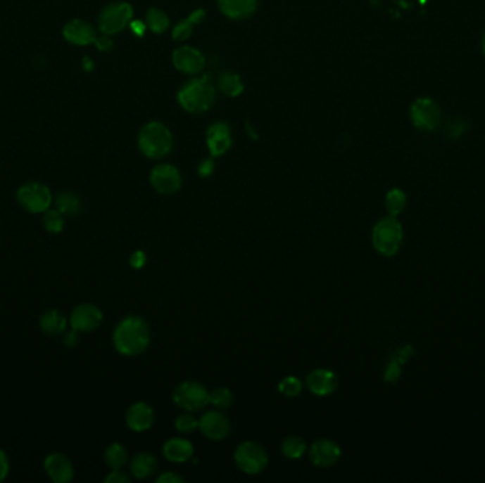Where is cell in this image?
Here are the masks:
<instances>
[{
	"label": "cell",
	"instance_id": "cell-1",
	"mask_svg": "<svg viewBox=\"0 0 485 483\" xmlns=\"http://www.w3.org/2000/svg\"><path fill=\"white\" fill-rule=\"evenodd\" d=\"M113 343L118 353L124 356H138L149 347V325L141 316L130 315L114 329Z\"/></svg>",
	"mask_w": 485,
	"mask_h": 483
},
{
	"label": "cell",
	"instance_id": "cell-2",
	"mask_svg": "<svg viewBox=\"0 0 485 483\" xmlns=\"http://www.w3.org/2000/svg\"><path fill=\"white\" fill-rule=\"evenodd\" d=\"M216 98V91L208 78L191 79L183 85L177 94L180 107L190 114H202L208 111Z\"/></svg>",
	"mask_w": 485,
	"mask_h": 483
},
{
	"label": "cell",
	"instance_id": "cell-3",
	"mask_svg": "<svg viewBox=\"0 0 485 483\" xmlns=\"http://www.w3.org/2000/svg\"><path fill=\"white\" fill-rule=\"evenodd\" d=\"M138 146L146 157L162 159L172 150L173 136L163 124L149 122L138 135Z\"/></svg>",
	"mask_w": 485,
	"mask_h": 483
},
{
	"label": "cell",
	"instance_id": "cell-4",
	"mask_svg": "<svg viewBox=\"0 0 485 483\" xmlns=\"http://www.w3.org/2000/svg\"><path fill=\"white\" fill-rule=\"evenodd\" d=\"M402 240V226L393 216L380 219L372 230V244L374 250L384 257H393L399 251Z\"/></svg>",
	"mask_w": 485,
	"mask_h": 483
},
{
	"label": "cell",
	"instance_id": "cell-5",
	"mask_svg": "<svg viewBox=\"0 0 485 483\" xmlns=\"http://www.w3.org/2000/svg\"><path fill=\"white\" fill-rule=\"evenodd\" d=\"M210 393L199 381L189 380L180 382L173 390V403L189 413H196L210 404Z\"/></svg>",
	"mask_w": 485,
	"mask_h": 483
},
{
	"label": "cell",
	"instance_id": "cell-6",
	"mask_svg": "<svg viewBox=\"0 0 485 483\" xmlns=\"http://www.w3.org/2000/svg\"><path fill=\"white\" fill-rule=\"evenodd\" d=\"M16 199L22 209L32 214H43L53 203L50 188L39 181H27L20 186Z\"/></svg>",
	"mask_w": 485,
	"mask_h": 483
},
{
	"label": "cell",
	"instance_id": "cell-7",
	"mask_svg": "<svg viewBox=\"0 0 485 483\" xmlns=\"http://www.w3.org/2000/svg\"><path fill=\"white\" fill-rule=\"evenodd\" d=\"M234 462L237 468L247 475H258L268 465L267 451L257 442L246 441L236 448Z\"/></svg>",
	"mask_w": 485,
	"mask_h": 483
},
{
	"label": "cell",
	"instance_id": "cell-8",
	"mask_svg": "<svg viewBox=\"0 0 485 483\" xmlns=\"http://www.w3.org/2000/svg\"><path fill=\"white\" fill-rule=\"evenodd\" d=\"M132 15V8L125 2L108 5L103 9L99 18V26L101 33L113 36L122 32L131 23Z\"/></svg>",
	"mask_w": 485,
	"mask_h": 483
},
{
	"label": "cell",
	"instance_id": "cell-9",
	"mask_svg": "<svg viewBox=\"0 0 485 483\" xmlns=\"http://www.w3.org/2000/svg\"><path fill=\"white\" fill-rule=\"evenodd\" d=\"M152 187L160 195L170 196L182 187V176L177 167L169 163L156 165L149 176Z\"/></svg>",
	"mask_w": 485,
	"mask_h": 483
},
{
	"label": "cell",
	"instance_id": "cell-10",
	"mask_svg": "<svg viewBox=\"0 0 485 483\" xmlns=\"http://www.w3.org/2000/svg\"><path fill=\"white\" fill-rule=\"evenodd\" d=\"M103 311L92 304H81L75 307L70 315V325L78 333L92 332L103 323Z\"/></svg>",
	"mask_w": 485,
	"mask_h": 483
},
{
	"label": "cell",
	"instance_id": "cell-11",
	"mask_svg": "<svg viewBox=\"0 0 485 483\" xmlns=\"http://www.w3.org/2000/svg\"><path fill=\"white\" fill-rule=\"evenodd\" d=\"M199 430L212 441H223L230 434L232 425L229 418L220 413V410H213L205 413L199 418Z\"/></svg>",
	"mask_w": 485,
	"mask_h": 483
},
{
	"label": "cell",
	"instance_id": "cell-12",
	"mask_svg": "<svg viewBox=\"0 0 485 483\" xmlns=\"http://www.w3.org/2000/svg\"><path fill=\"white\" fill-rule=\"evenodd\" d=\"M441 111L439 105L429 98H420L412 105V120L420 129L433 131L440 124Z\"/></svg>",
	"mask_w": 485,
	"mask_h": 483
},
{
	"label": "cell",
	"instance_id": "cell-13",
	"mask_svg": "<svg viewBox=\"0 0 485 483\" xmlns=\"http://www.w3.org/2000/svg\"><path fill=\"white\" fill-rule=\"evenodd\" d=\"M341 446L332 439H318L310 448V459L315 466L331 468L341 459Z\"/></svg>",
	"mask_w": 485,
	"mask_h": 483
},
{
	"label": "cell",
	"instance_id": "cell-14",
	"mask_svg": "<svg viewBox=\"0 0 485 483\" xmlns=\"http://www.w3.org/2000/svg\"><path fill=\"white\" fill-rule=\"evenodd\" d=\"M172 61L176 70L184 74H198L205 67L203 54L190 46H182L172 54Z\"/></svg>",
	"mask_w": 485,
	"mask_h": 483
},
{
	"label": "cell",
	"instance_id": "cell-15",
	"mask_svg": "<svg viewBox=\"0 0 485 483\" xmlns=\"http://www.w3.org/2000/svg\"><path fill=\"white\" fill-rule=\"evenodd\" d=\"M306 384L313 394L327 397L335 393L338 387V377L329 368H315L307 375Z\"/></svg>",
	"mask_w": 485,
	"mask_h": 483
},
{
	"label": "cell",
	"instance_id": "cell-16",
	"mask_svg": "<svg viewBox=\"0 0 485 483\" xmlns=\"http://www.w3.org/2000/svg\"><path fill=\"white\" fill-rule=\"evenodd\" d=\"M232 132L227 124L215 122L206 132V145L213 157L225 155L232 148Z\"/></svg>",
	"mask_w": 485,
	"mask_h": 483
},
{
	"label": "cell",
	"instance_id": "cell-17",
	"mask_svg": "<svg viewBox=\"0 0 485 483\" xmlns=\"http://www.w3.org/2000/svg\"><path fill=\"white\" fill-rule=\"evenodd\" d=\"M125 423L131 431L145 432L151 430V427L155 423V411L148 403H135L128 408Z\"/></svg>",
	"mask_w": 485,
	"mask_h": 483
},
{
	"label": "cell",
	"instance_id": "cell-18",
	"mask_svg": "<svg viewBox=\"0 0 485 483\" xmlns=\"http://www.w3.org/2000/svg\"><path fill=\"white\" fill-rule=\"evenodd\" d=\"M44 470L56 483H67L74 477V466L71 461L58 452H53L44 459Z\"/></svg>",
	"mask_w": 485,
	"mask_h": 483
},
{
	"label": "cell",
	"instance_id": "cell-19",
	"mask_svg": "<svg viewBox=\"0 0 485 483\" xmlns=\"http://www.w3.org/2000/svg\"><path fill=\"white\" fill-rule=\"evenodd\" d=\"M63 36L68 43L75 46H88L96 40L94 29L87 22L78 19L71 20L64 26Z\"/></svg>",
	"mask_w": 485,
	"mask_h": 483
},
{
	"label": "cell",
	"instance_id": "cell-20",
	"mask_svg": "<svg viewBox=\"0 0 485 483\" xmlns=\"http://www.w3.org/2000/svg\"><path fill=\"white\" fill-rule=\"evenodd\" d=\"M195 448L189 439L184 438H170L163 445V456L173 463H183L193 456Z\"/></svg>",
	"mask_w": 485,
	"mask_h": 483
},
{
	"label": "cell",
	"instance_id": "cell-21",
	"mask_svg": "<svg viewBox=\"0 0 485 483\" xmlns=\"http://www.w3.org/2000/svg\"><path fill=\"white\" fill-rule=\"evenodd\" d=\"M257 0H219V8L229 19L243 20L257 11Z\"/></svg>",
	"mask_w": 485,
	"mask_h": 483
},
{
	"label": "cell",
	"instance_id": "cell-22",
	"mask_svg": "<svg viewBox=\"0 0 485 483\" xmlns=\"http://www.w3.org/2000/svg\"><path fill=\"white\" fill-rule=\"evenodd\" d=\"M39 326L49 336H60L67 329V318L58 309H49L40 315Z\"/></svg>",
	"mask_w": 485,
	"mask_h": 483
},
{
	"label": "cell",
	"instance_id": "cell-23",
	"mask_svg": "<svg viewBox=\"0 0 485 483\" xmlns=\"http://www.w3.org/2000/svg\"><path fill=\"white\" fill-rule=\"evenodd\" d=\"M158 469V461L152 453L141 452L131 459L130 470L137 479H148Z\"/></svg>",
	"mask_w": 485,
	"mask_h": 483
},
{
	"label": "cell",
	"instance_id": "cell-24",
	"mask_svg": "<svg viewBox=\"0 0 485 483\" xmlns=\"http://www.w3.org/2000/svg\"><path fill=\"white\" fill-rule=\"evenodd\" d=\"M206 13L203 9H198L195 11L193 13H190V16L184 20H182L180 23H177L172 32V36H173V40H177V41H183L186 39L190 37V34L193 33V29H195L196 25L202 23L203 19H205Z\"/></svg>",
	"mask_w": 485,
	"mask_h": 483
},
{
	"label": "cell",
	"instance_id": "cell-25",
	"mask_svg": "<svg viewBox=\"0 0 485 483\" xmlns=\"http://www.w3.org/2000/svg\"><path fill=\"white\" fill-rule=\"evenodd\" d=\"M56 209L63 216H75L81 210L80 198L73 191H61L56 196Z\"/></svg>",
	"mask_w": 485,
	"mask_h": 483
},
{
	"label": "cell",
	"instance_id": "cell-26",
	"mask_svg": "<svg viewBox=\"0 0 485 483\" xmlns=\"http://www.w3.org/2000/svg\"><path fill=\"white\" fill-rule=\"evenodd\" d=\"M104 461L107 463V466L113 470L115 469H122L127 462H128V451L124 445L115 442V444H111L107 449H106V453H104Z\"/></svg>",
	"mask_w": 485,
	"mask_h": 483
},
{
	"label": "cell",
	"instance_id": "cell-27",
	"mask_svg": "<svg viewBox=\"0 0 485 483\" xmlns=\"http://www.w3.org/2000/svg\"><path fill=\"white\" fill-rule=\"evenodd\" d=\"M281 452L288 459H300L307 452V444L303 438L291 435L282 441Z\"/></svg>",
	"mask_w": 485,
	"mask_h": 483
},
{
	"label": "cell",
	"instance_id": "cell-28",
	"mask_svg": "<svg viewBox=\"0 0 485 483\" xmlns=\"http://www.w3.org/2000/svg\"><path fill=\"white\" fill-rule=\"evenodd\" d=\"M219 88L227 96H237L243 92L244 85L241 78L234 72H223L219 78Z\"/></svg>",
	"mask_w": 485,
	"mask_h": 483
},
{
	"label": "cell",
	"instance_id": "cell-29",
	"mask_svg": "<svg viewBox=\"0 0 485 483\" xmlns=\"http://www.w3.org/2000/svg\"><path fill=\"white\" fill-rule=\"evenodd\" d=\"M145 23H146V27L151 29L153 33L160 34V33L168 30V27H169V18H168V15L163 11L153 8V9L148 11Z\"/></svg>",
	"mask_w": 485,
	"mask_h": 483
},
{
	"label": "cell",
	"instance_id": "cell-30",
	"mask_svg": "<svg viewBox=\"0 0 485 483\" xmlns=\"http://www.w3.org/2000/svg\"><path fill=\"white\" fill-rule=\"evenodd\" d=\"M42 224L46 231L60 234L64 230V216L57 209H49L42 214Z\"/></svg>",
	"mask_w": 485,
	"mask_h": 483
},
{
	"label": "cell",
	"instance_id": "cell-31",
	"mask_svg": "<svg viewBox=\"0 0 485 483\" xmlns=\"http://www.w3.org/2000/svg\"><path fill=\"white\" fill-rule=\"evenodd\" d=\"M384 203H386V209H387V212H389L391 216H393V217L399 216L406 206L405 193L401 188H392L386 195Z\"/></svg>",
	"mask_w": 485,
	"mask_h": 483
},
{
	"label": "cell",
	"instance_id": "cell-32",
	"mask_svg": "<svg viewBox=\"0 0 485 483\" xmlns=\"http://www.w3.org/2000/svg\"><path fill=\"white\" fill-rule=\"evenodd\" d=\"M209 400H210V404H212L215 408L223 411V410H227V408H230V407L233 406L234 396H233V393H232L230 389H227V387H219V389H215V390L210 393Z\"/></svg>",
	"mask_w": 485,
	"mask_h": 483
},
{
	"label": "cell",
	"instance_id": "cell-33",
	"mask_svg": "<svg viewBox=\"0 0 485 483\" xmlns=\"http://www.w3.org/2000/svg\"><path fill=\"white\" fill-rule=\"evenodd\" d=\"M278 392L285 397H297L303 392V382L294 375L284 377L278 384Z\"/></svg>",
	"mask_w": 485,
	"mask_h": 483
},
{
	"label": "cell",
	"instance_id": "cell-34",
	"mask_svg": "<svg viewBox=\"0 0 485 483\" xmlns=\"http://www.w3.org/2000/svg\"><path fill=\"white\" fill-rule=\"evenodd\" d=\"M175 428L180 432V434H191L195 432L199 428V420L193 416L191 413H184L180 414L176 420H175Z\"/></svg>",
	"mask_w": 485,
	"mask_h": 483
},
{
	"label": "cell",
	"instance_id": "cell-35",
	"mask_svg": "<svg viewBox=\"0 0 485 483\" xmlns=\"http://www.w3.org/2000/svg\"><path fill=\"white\" fill-rule=\"evenodd\" d=\"M401 361L393 357L392 361L389 363V366H387L386 368V373H384V381L387 382H396L401 377Z\"/></svg>",
	"mask_w": 485,
	"mask_h": 483
},
{
	"label": "cell",
	"instance_id": "cell-36",
	"mask_svg": "<svg viewBox=\"0 0 485 483\" xmlns=\"http://www.w3.org/2000/svg\"><path fill=\"white\" fill-rule=\"evenodd\" d=\"M104 482L106 483H128L130 476L127 473L121 472V469H115V470L110 472L108 476H106Z\"/></svg>",
	"mask_w": 485,
	"mask_h": 483
},
{
	"label": "cell",
	"instance_id": "cell-37",
	"mask_svg": "<svg viewBox=\"0 0 485 483\" xmlns=\"http://www.w3.org/2000/svg\"><path fill=\"white\" fill-rule=\"evenodd\" d=\"M130 264L134 269H142L146 264V254L144 251H135L131 257H130Z\"/></svg>",
	"mask_w": 485,
	"mask_h": 483
},
{
	"label": "cell",
	"instance_id": "cell-38",
	"mask_svg": "<svg viewBox=\"0 0 485 483\" xmlns=\"http://www.w3.org/2000/svg\"><path fill=\"white\" fill-rule=\"evenodd\" d=\"M11 470V463H9V458L6 455L5 451L0 449V482H4Z\"/></svg>",
	"mask_w": 485,
	"mask_h": 483
},
{
	"label": "cell",
	"instance_id": "cell-39",
	"mask_svg": "<svg viewBox=\"0 0 485 483\" xmlns=\"http://www.w3.org/2000/svg\"><path fill=\"white\" fill-rule=\"evenodd\" d=\"M78 342H80V339H78V332L74 330L73 328H71L70 332H64V333H63V343H64L65 347L73 349V347H75V346L78 344Z\"/></svg>",
	"mask_w": 485,
	"mask_h": 483
},
{
	"label": "cell",
	"instance_id": "cell-40",
	"mask_svg": "<svg viewBox=\"0 0 485 483\" xmlns=\"http://www.w3.org/2000/svg\"><path fill=\"white\" fill-rule=\"evenodd\" d=\"M156 482H158V483H182V482H183V477L179 476L177 473L169 470V472L162 473V475L156 479Z\"/></svg>",
	"mask_w": 485,
	"mask_h": 483
},
{
	"label": "cell",
	"instance_id": "cell-41",
	"mask_svg": "<svg viewBox=\"0 0 485 483\" xmlns=\"http://www.w3.org/2000/svg\"><path fill=\"white\" fill-rule=\"evenodd\" d=\"M199 174L202 177H209L212 176V173L215 172V162L212 159H205L201 165H199V169H198Z\"/></svg>",
	"mask_w": 485,
	"mask_h": 483
},
{
	"label": "cell",
	"instance_id": "cell-42",
	"mask_svg": "<svg viewBox=\"0 0 485 483\" xmlns=\"http://www.w3.org/2000/svg\"><path fill=\"white\" fill-rule=\"evenodd\" d=\"M95 46L99 47V50H101V51H107V50H110L113 47V40L110 39V36L104 34L101 37H96Z\"/></svg>",
	"mask_w": 485,
	"mask_h": 483
},
{
	"label": "cell",
	"instance_id": "cell-43",
	"mask_svg": "<svg viewBox=\"0 0 485 483\" xmlns=\"http://www.w3.org/2000/svg\"><path fill=\"white\" fill-rule=\"evenodd\" d=\"M130 26H131V30H132V33H134L135 36H138V37L144 36L145 29H146V23H142V22H139V20H134V22L131 20Z\"/></svg>",
	"mask_w": 485,
	"mask_h": 483
},
{
	"label": "cell",
	"instance_id": "cell-44",
	"mask_svg": "<svg viewBox=\"0 0 485 483\" xmlns=\"http://www.w3.org/2000/svg\"><path fill=\"white\" fill-rule=\"evenodd\" d=\"M84 68H85L87 71H91V70H92V63H91V61H88V58H87V57L84 58Z\"/></svg>",
	"mask_w": 485,
	"mask_h": 483
},
{
	"label": "cell",
	"instance_id": "cell-45",
	"mask_svg": "<svg viewBox=\"0 0 485 483\" xmlns=\"http://www.w3.org/2000/svg\"><path fill=\"white\" fill-rule=\"evenodd\" d=\"M484 51H485V37H484Z\"/></svg>",
	"mask_w": 485,
	"mask_h": 483
}]
</instances>
